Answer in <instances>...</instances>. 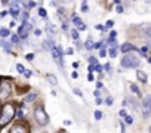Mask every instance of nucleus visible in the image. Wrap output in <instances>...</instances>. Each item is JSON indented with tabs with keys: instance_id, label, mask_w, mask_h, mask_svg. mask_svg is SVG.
Masks as SVG:
<instances>
[{
	"instance_id": "obj_34",
	"label": "nucleus",
	"mask_w": 151,
	"mask_h": 133,
	"mask_svg": "<svg viewBox=\"0 0 151 133\" xmlns=\"http://www.w3.org/2000/svg\"><path fill=\"white\" fill-rule=\"evenodd\" d=\"M36 6V2H28V8H34Z\"/></svg>"
},
{
	"instance_id": "obj_25",
	"label": "nucleus",
	"mask_w": 151,
	"mask_h": 133,
	"mask_svg": "<svg viewBox=\"0 0 151 133\" xmlns=\"http://www.w3.org/2000/svg\"><path fill=\"white\" fill-rule=\"evenodd\" d=\"M89 62H91V65H96V64H98L96 58H93V56H91V58H89Z\"/></svg>"
},
{
	"instance_id": "obj_30",
	"label": "nucleus",
	"mask_w": 151,
	"mask_h": 133,
	"mask_svg": "<svg viewBox=\"0 0 151 133\" xmlns=\"http://www.w3.org/2000/svg\"><path fill=\"white\" fill-rule=\"evenodd\" d=\"M25 58H27V61H33V59H34V55H33V53H28Z\"/></svg>"
},
{
	"instance_id": "obj_13",
	"label": "nucleus",
	"mask_w": 151,
	"mask_h": 133,
	"mask_svg": "<svg viewBox=\"0 0 151 133\" xmlns=\"http://www.w3.org/2000/svg\"><path fill=\"white\" fill-rule=\"evenodd\" d=\"M46 80H47L52 86H56V83H58V82H56V77H55L53 74H47V76H46Z\"/></svg>"
},
{
	"instance_id": "obj_5",
	"label": "nucleus",
	"mask_w": 151,
	"mask_h": 133,
	"mask_svg": "<svg viewBox=\"0 0 151 133\" xmlns=\"http://www.w3.org/2000/svg\"><path fill=\"white\" fill-rule=\"evenodd\" d=\"M30 30H31V24H28L27 21H25V22H22V24H21V27L18 28V37L25 39V37L28 36Z\"/></svg>"
},
{
	"instance_id": "obj_14",
	"label": "nucleus",
	"mask_w": 151,
	"mask_h": 133,
	"mask_svg": "<svg viewBox=\"0 0 151 133\" xmlns=\"http://www.w3.org/2000/svg\"><path fill=\"white\" fill-rule=\"evenodd\" d=\"M0 46H3V49H5L6 52H11V43L5 41L3 39H0Z\"/></svg>"
},
{
	"instance_id": "obj_12",
	"label": "nucleus",
	"mask_w": 151,
	"mask_h": 133,
	"mask_svg": "<svg viewBox=\"0 0 151 133\" xmlns=\"http://www.w3.org/2000/svg\"><path fill=\"white\" fill-rule=\"evenodd\" d=\"M136 77H138V80H141L142 83H145V82H147V74H145L144 71H141V70H138V71H136Z\"/></svg>"
},
{
	"instance_id": "obj_50",
	"label": "nucleus",
	"mask_w": 151,
	"mask_h": 133,
	"mask_svg": "<svg viewBox=\"0 0 151 133\" xmlns=\"http://www.w3.org/2000/svg\"><path fill=\"white\" fill-rule=\"evenodd\" d=\"M0 112H2V111H0Z\"/></svg>"
},
{
	"instance_id": "obj_20",
	"label": "nucleus",
	"mask_w": 151,
	"mask_h": 133,
	"mask_svg": "<svg viewBox=\"0 0 151 133\" xmlns=\"http://www.w3.org/2000/svg\"><path fill=\"white\" fill-rule=\"evenodd\" d=\"M39 15H40V16H43V18H46V16H47V14H46V11H45L43 8H40V9H39Z\"/></svg>"
},
{
	"instance_id": "obj_16",
	"label": "nucleus",
	"mask_w": 151,
	"mask_h": 133,
	"mask_svg": "<svg viewBox=\"0 0 151 133\" xmlns=\"http://www.w3.org/2000/svg\"><path fill=\"white\" fill-rule=\"evenodd\" d=\"M9 34H11V31L8 28H0V36H2V39L3 37H8Z\"/></svg>"
},
{
	"instance_id": "obj_10",
	"label": "nucleus",
	"mask_w": 151,
	"mask_h": 133,
	"mask_svg": "<svg viewBox=\"0 0 151 133\" xmlns=\"http://www.w3.org/2000/svg\"><path fill=\"white\" fill-rule=\"evenodd\" d=\"M130 50H136V47H135L133 44H130V43H124V44L122 46V52L127 53V52H130Z\"/></svg>"
},
{
	"instance_id": "obj_49",
	"label": "nucleus",
	"mask_w": 151,
	"mask_h": 133,
	"mask_svg": "<svg viewBox=\"0 0 151 133\" xmlns=\"http://www.w3.org/2000/svg\"><path fill=\"white\" fill-rule=\"evenodd\" d=\"M0 84H2V82H0Z\"/></svg>"
},
{
	"instance_id": "obj_23",
	"label": "nucleus",
	"mask_w": 151,
	"mask_h": 133,
	"mask_svg": "<svg viewBox=\"0 0 151 133\" xmlns=\"http://www.w3.org/2000/svg\"><path fill=\"white\" fill-rule=\"evenodd\" d=\"M88 3L86 2H82V12H88Z\"/></svg>"
},
{
	"instance_id": "obj_4",
	"label": "nucleus",
	"mask_w": 151,
	"mask_h": 133,
	"mask_svg": "<svg viewBox=\"0 0 151 133\" xmlns=\"http://www.w3.org/2000/svg\"><path fill=\"white\" fill-rule=\"evenodd\" d=\"M150 114H151V96L147 95L142 99V115H144V118H147V117H150Z\"/></svg>"
},
{
	"instance_id": "obj_6",
	"label": "nucleus",
	"mask_w": 151,
	"mask_h": 133,
	"mask_svg": "<svg viewBox=\"0 0 151 133\" xmlns=\"http://www.w3.org/2000/svg\"><path fill=\"white\" fill-rule=\"evenodd\" d=\"M11 95V84L8 82H3L0 84V99H6Z\"/></svg>"
},
{
	"instance_id": "obj_41",
	"label": "nucleus",
	"mask_w": 151,
	"mask_h": 133,
	"mask_svg": "<svg viewBox=\"0 0 151 133\" xmlns=\"http://www.w3.org/2000/svg\"><path fill=\"white\" fill-rule=\"evenodd\" d=\"M101 46H102L101 43H95V46H93V47H95V49H98V47H101Z\"/></svg>"
},
{
	"instance_id": "obj_37",
	"label": "nucleus",
	"mask_w": 151,
	"mask_h": 133,
	"mask_svg": "<svg viewBox=\"0 0 151 133\" xmlns=\"http://www.w3.org/2000/svg\"><path fill=\"white\" fill-rule=\"evenodd\" d=\"M88 79H89V82H93V76H92V73H89V76H88Z\"/></svg>"
},
{
	"instance_id": "obj_45",
	"label": "nucleus",
	"mask_w": 151,
	"mask_h": 133,
	"mask_svg": "<svg viewBox=\"0 0 151 133\" xmlns=\"http://www.w3.org/2000/svg\"><path fill=\"white\" fill-rule=\"evenodd\" d=\"M147 33H148V36H150V37H151V27H150V28H148V31H147Z\"/></svg>"
},
{
	"instance_id": "obj_1",
	"label": "nucleus",
	"mask_w": 151,
	"mask_h": 133,
	"mask_svg": "<svg viewBox=\"0 0 151 133\" xmlns=\"http://www.w3.org/2000/svg\"><path fill=\"white\" fill-rule=\"evenodd\" d=\"M14 117H15V107H14V104H6L2 108V112H0V127H5L6 124H9Z\"/></svg>"
},
{
	"instance_id": "obj_39",
	"label": "nucleus",
	"mask_w": 151,
	"mask_h": 133,
	"mask_svg": "<svg viewBox=\"0 0 151 133\" xmlns=\"http://www.w3.org/2000/svg\"><path fill=\"white\" fill-rule=\"evenodd\" d=\"M62 28H64V30H68V24H67V22H65V24H62Z\"/></svg>"
},
{
	"instance_id": "obj_46",
	"label": "nucleus",
	"mask_w": 151,
	"mask_h": 133,
	"mask_svg": "<svg viewBox=\"0 0 151 133\" xmlns=\"http://www.w3.org/2000/svg\"><path fill=\"white\" fill-rule=\"evenodd\" d=\"M148 46H150V47H151V40H150V41H148Z\"/></svg>"
},
{
	"instance_id": "obj_21",
	"label": "nucleus",
	"mask_w": 151,
	"mask_h": 133,
	"mask_svg": "<svg viewBox=\"0 0 151 133\" xmlns=\"http://www.w3.org/2000/svg\"><path fill=\"white\" fill-rule=\"evenodd\" d=\"M124 121H126L127 124H132V123H133V118H132L130 115H124Z\"/></svg>"
},
{
	"instance_id": "obj_17",
	"label": "nucleus",
	"mask_w": 151,
	"mask_h": 133,
	"mask_svg": "<svg viewBox=\"0 0 151 133\" xmlns=\"http://www.w3.org/2000/svg\"><path fill=\"white\" fill-rule=\"evenodd\" d=\"M85 46H86V49H89V50H91V49H93V46H95V43H93V41H92V40L89 39V40L86 41V44H85Z\"/></svg>"
},
{
	"instance_id": "obj_7",
	"label": "nucleus",
	"mask_w": 151,
	"mask_h": 133,
	"mask_svg": "<svg viewBox=\"0 0 151 133\" xmlns=\"http://www.w3.org/2000/svg\"><path fill=\"white\" fill-rule=\"evenodd\" d=\"M9 133H28V127L25 126V124H15L12 129H11V132Z\"/></svg>"
},
{
	"instance_id": "obj_38",
	"label": "nucleus",
	"mask_w": 151,
	"mask_h": 133,
	"mask_svg": "<svg viewBox=\"0 0 151 133\" xmlns=\"http://www.w3.org/2000/svg\"><path fill=\"white\" fill-rule=\"evenodd\" d=\"M93 95H95V96H96V99H98V98H99V95H101V93H99V90H95V92H93Z\"/></svg>"
},
{
	"instance_id": "obj_42",
	"label": "nucleus",
	"mask_w": 151,
	"mask_h": 133,
	"mask_svg": "<svg viewBox=\"0 0 151 133\" xmlns=\"http://www.w3.org/2000/svg\"><path fill=\"white\" fill-rule=\"evenodd\" d=\"M73 52H74V50H73V49H71V47H70V49H67V53H70V55H71V53H73Z\"/></svg>"
},
{
	"instance_id": "obj_31",
	"label": "nucleus",
	"mask_w": 151,
	"mask_h": 133,
	"mask_svg": "<svg viewBox=\"0 0 151 133\" xmlns=\"http://www.w3.org/2000/svg\"><path fill=\"white\" fill-rule=\"evenodd\" d=\"M104 68H105V71H107V73H110V71H111V70H110V68H111V66H110V64H105V66H104Z\"/></svg>"
},
{
	"instance_id": "obj_8",
	"label": "nucleus",
	"mask_w": 151,
	"mask_h": 133,
	"mask_svg": "<svg viewBox=\"0 0 151 133\" xmlns=\"http://www.w3.org/2000/svg\"><path fill=\"white\" fill-rule=\"evenodd\" d=\"M11 15L12 16H18L19 15V6H18V3L17 2H11Z\"/></svg>"
},
{
	"instance_id": "obj_15",
	"label": "nucleus",
	"mask_w": 151,
	"mask_h": 133,
	"mask_svg": "<svg viewBox=\"0 0 151 133\" xmlns=\"http://www.w3.org/2000/svg\"><path fill=\"white\" fill-rule=\"evenodd\" d=\"M36 96H37L36 93H30V95H27V96L24 98V101H25V102H31V101L36 99Z\"/></svg>"
},
{
	"instance_id": "obj_35",
	"label": "nucleus",
	"mask_w": 151,
	"mask_h": 133,
	"mask_svg": "<svg viewBox=\"0 0 151 133\" xmlns=\"http://www.w3.org/2000/svg\"><path fill=\"white\" fill-rule=\"evenodd\" d=\"M113 104V98H107V105H111Z\"/></svg>"
},
{
	"instance_id": "obj_18",
	"label": "nucleus",
	"mask_w": 151,
	"mask_h": 133,
	"mask_svg": "<svg viewBox=\"0 0 151 133\" xmlns=\"http://www.w3.org/2000/svg\"><path fill=\"white\" fill-rule=\"evenodd\" d=\"M17 70H18V73H21V74H25V68H24V65L18 64V65H17Z\"/></svg>"
},
{
	"instance_id": "obj_2",
	"label": "nucleus",
	"mask_w": 151,
	"mask_h": 133,
	"mask_svg": "<svg viewBox=\"0 0 151 133\" xmlns=\"http://www.w3.org/2000/svg\"><path fill=\"white\" fill-rule=\"evenodd\" d=\"M34 117H36V120H37V123H39L40 126H46V124L49 123V117H47V114H46V111H45V108H43L42 105L36 107V109H34Z\"/></svg>"
},
{
	"instance_id": "obj_29",
	"label": "nucleus",
	"mask_w": 151,
	"mask_h": 133,
	"mask_svg": "<svg viewBox=\"0 0 151 133\" xmlns=\"http://www.w3.org/2000/svg\"><path fill=\"white\" fill-rule=\"evenodd\" d=\"M12 41L14 43H19V37L18 36H12Z\"/></svg>"
},
{
	"instance_id": "obj_26",
	"label": "nucleus",
	"mask_w": 151,
	"mask_h": 133,
	"mask_svg": "<svg viewBox=\"0 0 151 133\" xmlns=\"http://www.w3.org/2000/svg\"><path fill=\"white\" fill-rule=\"evenodd\" d=\"M95 118L96 120H101L102 118V112L101 111H95Z\"/></svg>"
},
{
	"instance_id": "obj_11",
	"label": "nucleus",
	"mask_w": 151,
	"mask_h": 133,
	"mask_svg": "<svg viewBox=\"0 0 151 133\" xmlns=\"http://www.w3.org/2000/svg\"><path fill=\"white\" fill-rule=\"evenodd\" d=\"M52 46H53V40H52V39H49V40H45V41H43V47H45L46 50H53V49H52Z\"/></svg>"
},
{
	"instance_id": "obj_47",
	"label": "nucleus",
	"mask_w": 151,
	"mask_h": 133,
	"mask_svg": "<svg viewBox=\"0 0 151 133\" xmlns=\"http://www.w3.org/2000/svg\"><path fill=\"white\" fill-rule=\"evenodd\" d=\"M148 62H150V64H151V58H148Z\"/></svg>"
},
{
	"instance_id": "obj_43",
	"label": "nucleus",
	"mask_w": 151,
	"mask_h": 133,
	"mask_svg": "<svg viewBox=\"0 0 151 133\" xmlns=\"http://www.w3.org/2000/svg\"><path fill=\"white\" fill-rule=\"evenodd\" d=\"M31 76V71H25V77H30Z\"/></svg>"
},
{
	"instance_id": "obj_9",
	"label": "nucleus",
	"mask_w": 151,
	"mask_h": 133,
	"mask_svg": "<svg viewBox=\"0 0 151 133\" xmlns=\"http://www.w3.org/2000/svg\"><path fill=\"white\" fill-rule=\"evenodd\" d=\"M73 21H74V25H77V28L79 30H86V25L83 24V21L80 19V18H77V16H76V15H73Z\"/></svg>"
},
{
	"instance_id": "obj_28",
	"label": "nucleus",
	"mask_w": 151,
	"mask_h": 133,
	"mask_svg": "<svg viewBox=\"0 0 151 133\" xmlns=\"http://www.w3.org/2000/svg\"><path fill=\"white\" fill-rule=\"evenodd\" d=\"M74 93L77 95V96H82V95H83V93H82V90H80V89H77V87L74 89Z\"/></svg>"
},
{
	"instance_id": "obj_3",
	"label": "nucleus",
	"mask_w": 151,
	"mask_h": 133,
	"mask_svg": "<svg viewBox=\"0 0 151 133\" xmlns=\"http://www.w3.org/2000/svg\"><path fill=\"white\" fill-rule=\"evenodd\" d=\"M122 65L124 68H135V66L139 65V59L135 55L129 53V55H124V58L122 59Z\"/></svg>"
},
{
	"instance_id": "obj_48",
	"label": "nucleus",
	"mask_w": 151,
	"mask_h": 133,
	"mask_svg": "<svg viewBox=\"0 0 151 133\" xmlns=\"http://www.w3.org/2000/svg\"><path fill=\"white\" fill-rule=\"evenodd\" d=\"M150 133H151V127H150Z\"/></svg>"
},
{
	"instance_id": "obj_24",
	"label": "nucleus",
	"mask_w": 151,
	"mask_h": 133,
	"mask_svg": "<svg viewBox=\"0 0 151 133\" xmlns=\"http://www.w3.org/2000/svg\"><path fill=\"white\" fill-rule=\"evenodd\" d=\"M116 55H117V49L113 47V49L110 50V56H111V58H116Z\"/></svg>"
},
{
	"instance_id": "obj_27",
	"label": "nucleus",
	"mask_w": 151,
	"mask_h": 133,
	"mask_svg": "<svg viewBox=\"0 0 151 133\" xmlns=\"http://www.w3.org/2000/svg\"><path fill=\"white\" fill-rule=\"evenodd\" d=\"M130 89H132V90H133V92H135L136 95H139V89H138V87H136L135 84H132V86H130Z\"/></svg>"
},
{
	"instance_id": "obj_32",
	"label": "nucleus",
	"mask_w": 151,
	"mask_h": 133,
	"mask_svg": "<svg viewBox=\"0 0 151 133\" xmlns=\"http://www.w3.org/2000/svg\"><path fill=\"white\" fill-rule=\"evenodd\" d=\"M116 11H117L119 14H122V12H123V8H122L120 5H117V8H116Z\"/></svg>"
},
{
	"instance_id": "obj_44",
	"label": "nucleus",
	"mask_w": 151,
	"mask_h": 133,
	"mask_svg": "<svg viewBox=\"0 0 151 133\" xmlns=\"http://www.w3.org/2000/svg\"><path fill=\"white\" fill-rule=\"evenodd\" d=\"M64 124H65V126H68V124H71V121H70V120H65V121H64Z\"/></svg>"
},
{
	"instance_id": "obj_33",
	"label": "nucleus",
	"mask_w": 151,
	"mask_h": 133,
	"mask_svg": "<svg viewBox=\"0 0 151 133\" xmlns=\"http://www.w3.org/2000/svg\"><path fill=\"white\" fill-rule=\"evenodd\" d=\"M99 55H101V56L104 58V56L107 55V50H105V49H101V52H99Z\"/></svg>"
},
{
	"instance_id": "obj_40",
	"label": "nucleus",
	"mask_w": 151,
	"mask_h": 133,
	"mask_svg": "<svg viewBox=\"0 0 151 133\" xmlns=\"http://www.w3.org/2000/svg\"><path fill=\"white\" fill-rule=\"evenodd\" d=\"M34 34H36V36H40V34H42V31H40V30H36V31H34Z\"/></svg>"
},
{
	"instance_id": "obj_19",
	"label": "nucleus",
	"mask_w": 151,
	"mask_h": 133,
	"mask_svg": "<svg viewBox=\"0 0 151 133\" xmlns=\"http://www.w3.org/2000/svg\"><path fill=\"white\" fill-rule=\"evenodd\" d=\"M17 115H18V118H24V115H25V112H24V109H22V107H21V109H18V112H17Z\"/></svg>"
},
{
	"instance_id": "obj_22",
	"label": "nucleus",
	"mask_w": 151,
	"mask_h": 133,
	"mask_svg": "<svg viewBox=\"0 0 151 133\" xmlns=\"http://www.w3.org/2000/svg\"><path fill=\"white\" fill-rule=\"evenodd\" d=\"M71 37H73L74 40H77V39H79V33L76 31V30H73V31H71Z\"/></svg>"
},
{
	"instance_id": "obj_36",
	"label": "nucleus",
	"mask_w": 151,
	"mask_h": 133,
	"mask_svg": "<svg viewBox=\"0 0 151 133\" xmlns=\"http://www.w3.org/2000/svg\"><path fill=\"white\" fill-rule=\"evenodd\" d=\"M113 24H114V21H108V22H107V28H108V27H113Z\"/></svg>"
}]
</instances>
